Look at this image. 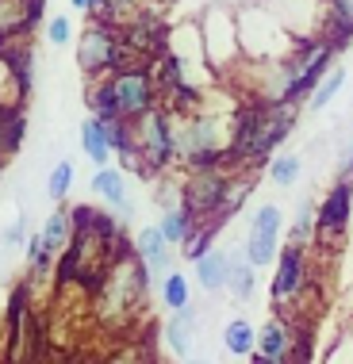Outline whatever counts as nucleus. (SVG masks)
<instances>
[{
    "label": "nucleus",
    "instance_id": "obj_14",
    "mask_svg": "<svg viewBox=\"0 0 353 364\" xmlns=\"http://www.w3.org/2000/svg\"><path fill=\"white\" fill-rule=\"evenodd\" d=\"M43 245H46V253L58 261L65 253V245H70V238H73V211L65 208V203H58V208L46 215V223H43Z\"/></svg>",
    "mask_w": 353,
    "mask_h": 364
},
{
    "label": "nucleus",
    "instance_id": "obj_25",
    "mask_svg": "<svg viewBox=\"0 0 353 364\" xmlns=\"http://www.w3.org/2000/svg\"><path fill=\"white\" fill-rule=\"evenodd\" d=\"M334 181H349L353 184V131L346 134V142H342V150H338V173H334Z\"/></svg>",
    "mask_w": 353,
    "mask_h": 364
},
{
    "label": "nucleus",
    "instance_id": "obj_20",
    "mask_svg": "<svg viewBox=\"0 0 353 364\" xmlns=\"http://www.w3.org/2000/svg\"><path fill=\"white\" fill-rule=\"evenodd\" d=\"M162 299H165V307H169L173 314L176 311H192V288H189V277L184 272H169L162 284Z\"/></svg>",
    "mask_w": 353,
    "mask_h": 364
},
{
    "label": "nucleus",
    "instance_id": "obj_26",
    "mask_svg": "<svg viewBox=\"0 0 353 364\" xmlns=\"http://www.w3.org/2000/svg\"><path fill=\"white\" fill-rule=\"evenodd\" d=\"M70 4L77 8V12H85V16H100V8H104V0H70Z\"/></svg>",
    "mask_w": 353,
    "mask_h": 364
},
{
    "label": "nucleus",
    "instance_id": "obj_18",
    "mask_svg": "<svg viewBox=\"0 0 353 364\" xmlns=\"http://www.w3.org/2000/svg\"><path fill=\"white\" fill-rule=\"evenodd\" d=\"M315 219H319V203L315 200H303L296 208V219H292V226H288V242L307 250V245L315 242Z\"/></svg>",
    "mask_w": 353,
    "mask_h": 364
},
{
    "label": "nucleus",
    "instance_id": "obj_5",
    "mask_svg": "<svg viewBox=\"0 0 353 364\" xmlns=\"http://www.w3.org/2000/svg\"><path fill=\"white\" fill-rule=\"evenodd\" d=\"M353 219V184L334 181L327 188V196L319 200V219H315V242L319 245H334L346 238Z\"/></svg>",
    "mask_w": 353,
    "mask_h": 364
},
{
    "label": "nucleus",
    "instance_id": "obj_22",
    "mask_svg": "<svg viewBox=\"0 0 353 364\" xmlns=\"http://www.w3.org/2000/svg\"><path fill=\"white\" fill-rule=\"evenodd\" d=\"M342 85H346V65H334V70L327 73V81L315 88V96L307 100V112H322V107H327L342 92Z\"/></svg>",
    "mask_w": 353,
    "mask_h": 364
},
{
    "label": "nucleus",
    "instance_id": "obj_23",
    "mask_svg": "<svg viewBox=\"0 0 353 364\" xmlns=\"http://www.w3.org/2000/svg\"><path fill=\"white\" fill-rule=\"evenodd\" d=\"M0 245H4V250L27 245V215H16V219L4 226V234H0Z\"/></svg>",
    "mask_w": 353,
    "mask_h": 364
},
{
    "label": "nucleus",
    "instance_id": "obj_2",
    "mask_svg": "<svg viewBox=\"0 0 353 364\" xmlns=\"http://www.w3.org/2000/svg\"><path fill=\"white\" fill-rule=\"evenodd\" d=\"M139 58L127 50L120 27H107V23H88L81 38H77V65H81V73H88L93 81H104V77L127 70V65H135Z\"/></svg>",
    "mask_w": 353,
    "mask_h": 364
},
{
    "label": "nucleus",
    "instance_id": "obj_13",
    "mask_svg": "<svg viewBox=\"0 0 353 364\" xmlns=\"http://www.w3.org/2000/svg\"><path fill=\"white\" fill-rule=\"evenodd\" d=\"M81 154L93 165L107 169V157H112V131H107V123L96 119V115H85L81 119Z\"/></svg>",
    "mask_w": 353,
    "mask_h": 364
},
{
    "label": "nucleus",
    "instance_id": "obj_6",
    "mask_svg": "<svg viewBox=\"0 0 353 364\" xmlns=\"http://www.w3.org/2000/svg\"><path fill=\"white\" fill-rule=\"evenodd\" d=\"M280 230H284V215L277 203H261L258 211H253L250 219V234H246V257L265 269V264H273V257H280Z\"/></svg>",
    "mask_w": 353,
    "mask_h": 364
},
{
    "label": "nucleus",
    "instance_id": "obj_8",
    "mask_svg": "<svg viewBox=\"0 0 353 364\" xmlns=\"http://www.w3.org/2000/svg\"><path fill=\"white\" fill-rule=\"evenodd\" d=\"M292 353H296L292 326L284 318H269L258 330V349H253V360H258V364H292Z\"/></svg>",
    "mask_w": 353,
    "mask_h": 364
},
{
    "label": "nucleus",
    "instance_id": "obj_1",
    "mask_svg": "<svg viewBox=\"0 0 353 364\" xmlns=\"http://www.w3.org/2000/svg\"><path fill=\"white\" fill-rule=\"evenodd\" d=\"M85 104L88 115L104 123H139L150 112L162 107V88L154 81V65L150 62H135L127 70L93 81L85 88Z\"/></svg>",
    "mask_w": 353,
    "mask_h": 364
},
{
    "label": "nucleus",
    "instance_id": "obj_10",
    "mask_svg": "<svg viewBox=\"0 0 353 364\" xmlns=\"http://www.w3.org/2000/svg\"><path fill=\"white\" fill-rule=\"evenodd\" d=\"M93 192L100 196V200L120 215V223L131 219V196H127V173L123 169H96L93 176Z\"/></svg>",
    "mask_w": 353,
    "mask_h": 364
},
{
    "label": "nucleus",
    "instance_id": "obj_12",
    "mask_svg": "<svg viewBox=\"0 0 353 364\" xmlns=\"http://www.w3.org/2000/svg\"><path fill=\"white\" fill-rule=\"evenodd\" d=\"M192 272H196V284H200L204 291H223L231 284V253L227 250H211V253H204L200 261L192 264Z\"/></svg>",
    "mask_w": 353,
    "mask_h": 364
},
{
    "label": "nucleus",
    "instance_id": "obj_19",
    "mask_svg": "<svg viewBox=\"0 0 353 364\" xmlns=\"http://www.w3.org/2000/svg\"><path fill=\"white\" fill-rule=\"evenodd\" d=\"M265 173H269V181L277 184V188H292L303 173V161H300V154H277L265 165Z\"/></svg>",
    "mask_w": 353,
    "mask_h": 364
},
{
    "label": "nucleus",
    "instance_id": "obj_7",
    "mask_svg": "<svg viewBox=\"0 0 353 364\" xmlns=\"http://www.w3.org/2000/svg\"><path fill=\"white\" fill-rule=\"evenodd\" d=\"M303 284H307V250L303 245H292L284 242L280 245V257H277V272H273V284H269V295L273 303H288L296 299L303 291Z\"/></svg>",
    "mask_w": 353,
    "mask_h": 364
},
{
    "label": "nucleus",
    "instance_id": "obj_24",
    "mask_svg": "<svg viewBox=\"0 0 353 364\" xmlns=\"http://www.w3.org/2000/svg\"><path fill=\"white\" fill-rule=\"evenodd\" d=\"M46 38H51L54 46H65L73 38V27H70V16H54L46 19Z\"/></svg>",
    "mask_w": 353,
    "mask_h": 364
},
{
    "label": "nucleus",
    "instance_id": "obj_21",
    "mask_svg": "<svg viewBox=\"0 0 353 364\" xmlns=\"http://www.w3.org/2000/svg\"><path fill=\"white\" fill-rule=\"evenodd\" d=\"M70 188H73V161H70V157H62V161L51 169V176H46V196H51L54 203H65Z\"/></svg>",
    "mask_w": 353,
    "mask_h": 364
},
{
    "label": "nucleus",
    "instance_id": "obj_9",
    "mask_svg": "<svg viewBox=\"0 0 353 364\" xmlns=\"http://www.w3.org/2000/svg\"><path fill=\"white\" fill-rule=\"evenodd\" d=\"M135 253H139V261L146 264V272H150V284H165L162 277V269H169V257H173V245L165 242V234H162V226L154 223V226H142L139 230V238H135Z\"/></svg>",
    "mask_w": 353,
    "mask_h": 364
},
{
    "label": "nucleus",
    "instance_id": "obj_4",
    "mask_svg": "<svg viewBox=\"0 0 353 364\" xmlns=\"http://www.w3.org/2000/svg\"><path fill=\"white\" fill-rule=\"evenodd\" d=\"M300 107L296 104H258V127H253V146H250V161L246 169H258V165H269L273 150L284 146V139L292 134L296 127Z\"/></svg>",
    "mask_w": 353,
    "mask_h": 364
},
{
    "label": "nucleus",
    "instance_id": "obj_17",
    "mask_svg": "<svg viewBox=\"0 0 353 364\" xmlns=\"http://www.w3.org/2000/svg\"><path fill=\"white\" fill-rule=\"evenodd\" d=\"M223 349H227L231 357H250V353L258 349V330H253L246 318H231L227 326H223Z\"/></svg>",
    "mask_w": 353,
    "mask_h": 364
},
{
    "label": "nucleus",
    "instance_id": "obj_3",
    "mask_svg": "<svg viewBox=\"0 0 353 364\" xmlns=\"http://www.w3.org/2000/svg\"><path fill=\"white\" fill-rule=\"evenodd\" d=\"M135 142H139L146 176H158V173L169 169V165L176 161V131H173V112L169 107L162 104L158 112H150L146 119L135 123Z\"/></svg>",
    "mask_w": 353,
    "mask_h": 364
},
{
    "label": "nucleus",
    "instance_id": "obj_27",
    "mask_svg": "<svg viewBox=\"0 0 353 364\" xmlns=\"http://www.w3.org/2000/svg\"><path fill=\"white\" fill-rule=\"evenodd\" d=\"M184 364H208V360H184Z\"/></svg>",
    "mask_w": 353,
    "mask_h": 364
},
{
    "label": "nucleus",
    "instance_id": "obj_16",
    "mask_svg": "<svg viewBox=\"0 0 353 364\" xmlns=\"http://www.w3.org/2000/svg\"><path fill=\"white\" fill-rule=\"evenodd\" d=\"M192 330H196V311H176L165 322V341L181 360H192Z\"/></svg>",
    "mask_w": 353,
    "mask_h": 364
},
{
    "label": "nucleus",
    "instance_id": "obj_11",
    "mask_svg": "<svg viewBox=\"0 0 353 364\" xmlns=\"http://www.w3.org/2000/svg\"><path fill=\"white\" fill-rule=\"evenodd\" d=\"M158 226H162V234H165V242L173 245V250H184L196 234H200V219L184 208V200L181 203H173V208H165L162 211V219H158Z\"/></svg>",
    "mask_w": 353,
    "mask_h": 364
},
{
    "label": "nucleus",
    "instance_id": "obj_15",
    "mask_svg": "<svg viewBox=\"0 0 353 364\" xmlns=\"http://www.w3.org/2000/svg\"><path fill=\"white\" fill-rule=\"evenodd\" d=\"M227 288H231V295L238 303L253 299V291H258V264L246 257V250L231 253V284H227Z\"/></svg>",
    "mask_w": 353,
    "mask_h": 364
},
{
    "label": "nucleus",
    "instance_id": "obj_28",
    "mask_svg": "<svg viewBox=\"0 0 353 364\" xmlns=\"http://www.w3.org/2000/svg\"><path fill=\"white\" fill-rule=\"evenodd\" d=\"M0 176H4V161H0Z\"/></svg>",
    "mask_w": 353,
    "mask_h": 364
}]
</instances>
